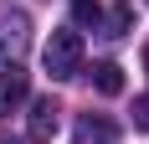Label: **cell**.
<instances>
[{
	"instance_id": "obj_1",
	"label": "cell",
	"mask_w": 149,
	"mask_h": 144,
	"mask_svg": "<svg viewBox=\"0 0 149 144\" xmlns=\"http://www.w3.org/2000/svg\"><path fill=\"white\" fill-rule=\"evenodd\" d=\"M41 62H46V72H52L57 82L77 77V72H82V36H77V31H52Z\"/></svg>"
},
{
	"instance_id": "obj_2",
	"label": "cell",
	"mask_w": 149,
	"mask_h": 144,
	"mask_svg": "<svg viewBox=\"0 0 149 144\" xmlns=\"http://www.w3.org/2000/svg\"><path fill=\"white\" fill-rule=\"evenodd\" d=\"M31 93V77L21 62H0V113H15Z\"/></svg>"
},
{
	"instance_id": "obj_3",
	"label": "cell",
	"mask_w": 149,
	"mask_h": 144,
	"mask_svg": "<svg viewBox=\"0 0 149 144\" xmlns=\"http://www.w3.org/2000/svg\"><path fill=\"white\" fill-rule=\"evenodd\" d=\"M57 118H62L57 103H52V98H36V103H31V139L46 144L52 134H57Z\"/></svg>"
},
{
	"instance_id": "obj_4",
	"label": "cell",
	"mask_w": 149,
	"mask_h": 144,
	"mask_svg": "<svg viewBox=\"0 0 149 144\" xmlns=\"http://www.w3.org/2000/svg\"><path fill=\"white\" fill-rule=\"evenodd\" d=\"M93 87H98L103 98H118L123 93V67L118 62H98V67H93Z\"/></svg>"
},
{
	"instance_id": "obj_5",
	"label": "cell",
	"mask_w": 149,
	"mask_h": 144,
	"mask_svg": "<svg viewBox=\"0 0 149 144\" xmlns=\"http://www.w3.org/2000/svg\"><path fill=\"white\" fill-rule=\"evenodd\" d=\"M72 144H113V129H108L103 118H82L77 124V139Z\"/></svg>"
},
{
	"instance_id": "obj_6",
	"label": "cell",
	"mask_w": 149,
	"mask_h": 144,
	"mask_svg": "<svg viewBox=\"0 0 149 144\" xmlns=\"http://www.w3.org/2000/svg\"><path fill=\"white\" fill-rule=\"evenodd\" d=\"M98 15H103L98 0H72V21H77V26H98Z\"/></svg>"
},
{
	"instance_id": "obj_7",
	"label": "cell",
	"mask_w": 149,
	"mask_h": 144,
	"mask_svg": "<svg viewBox=\"0 0 149 144\" xmlns=\"http://www.w3.org/2000/svg\"><path fill=\"white\" fill-rule=\"evenodd\" d=\"M129 26H134V10H129V5H118V10L108 15V36H123Z\"/></svg>"
},
{
	"instance_id": "obj_8",
	"label": "cell",
	"mask_w": 149,
	"mask_h": 144,
	"mask_svg": "<svg viewBox=\"0 0 149 144\" xmlns=\"http://www.w3.org/2000/svg\"><path fill=\"white\" fill-rule=\"evenodd\" d=\"M134 129H149V93L134 98Z\"/></svg>"
},
{
	"instance_id": "obj_9",
	"label": "cell",
	"mask_w": 149,
	"mask_h": 144,
	"mask_svg": "<svg viewBox=\"0 0 149 144\" xmlns=\"http://www.w3.org/2000/svg\"><path fill=\"white\" fill-rule=\"evenodd\" d=\"M144 72H149V41H144Z\"/></svg>"
}]
</instances>
